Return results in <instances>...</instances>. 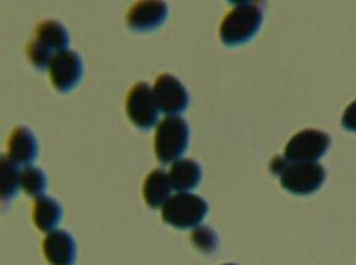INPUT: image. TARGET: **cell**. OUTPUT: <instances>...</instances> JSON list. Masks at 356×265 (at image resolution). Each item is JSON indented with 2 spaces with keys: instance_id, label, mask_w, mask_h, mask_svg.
Wrapping results in <instances>:
<instances>
[{
  "instance_id": "12",
  "label": "cell",
  "mask_w": 356,
  "mask_h": 265,
  "mask_svg": "<svg viewBox=\"0 0 356 265\" xmlns=\"http://www.w3.org/2000/svg\"><path fill=\"white\" fill-rule=\"evenodd\" d=\"M8 147L9 157L17 165L31 163L38 154L36 138L26 127H19L13 130Z\"/></svg>"
},
{
  "instance_id": "5",
  "label": "cell",
  "mask_w": 356,
  "mask_h": 265,
  "mask_svg": "<svg viewBox=\"0 0 356 265\" xmlns=\"http://www.w3.org/2000/svg\"><path fill=\"white\" fill-rule=\"evenodd\" d=\"M159 106L154 88L147 83H138L131 88L127 97V113L140 129H152L156 125Z\"/></svg>"
},
{
  "instance_id": "11",
  "label": "cell",
  "mask_w": 356,
  "mask_h": 265,
  "mask_svg": "<svg viewBox=\"0 0 356 265\" xmlns=\"http://www.w3.org/2000/svg\"><path fill=\"white\" fill-rule=\"evenodd\" d=\"M36 42L40 47L53 57L58 53L67 51L69 46V33L67 29L56 20H46L40 22L35 30Z\"/></svg>"
},
{
  "instance_id": "19",
  "label": "cell",
  "mask_w": 356,
  "mask_h": 265,
  "mask_svg": "<svg viewBox=\"0 0 356 265\" xmlns=\"http://www.w3.org/2000/svg\"><path fill=\"white\" fill-rule=\"evenodd\" d=\"M26 53L32 65H35L40 70H46V69L49 68L53 58H54L52 54H49V53L40 47L33 40L27 45Z\"/></svg>"
},
{
  "instance_id": "1",
  "label": "cell",
  "mask_w": 356,
  "mask_h": 265,
  "mask_svg": "<svg viewBox=\"0 0 356 265\" xmlns=\"http://www.w3.org/2000/svg\"><path fill=\"white\" fill-rule=\"evenodd\" d=\"M263 10L258 3H240L225 16L220 26L221 41L226 46L246 43L262 25Z\"/></svg>"
},
{
  "instance_id": "9",
  "label": "cell",
  "mask_w": 356,
  "mask_h": 265,
  "mask_svg": "<svg viewBox=\"0 0 356 265\" xmlns=\"http://www.w3.org/2000/svg\"><path fill=\"white\" fill-rule=\"evenodd\" d=\"M168 15V8L163 1H140L131 6L127 25L134 31H152L163 25Z\"/></svg>"
},
{
  "instance_id": "15",
  "label": "cell",
  "mask_w": 356,
  "mask_h": 265,
  "mask_svg": "<svg viewBox=\"0 0 356 265\" xmlns=\"http://www.w3.org/2000/svg\"><path fill=\"white\" fill-rule=\"evenodd\" d=\"M63 216V211L57 200L52 198H36L33 207V221L37 227L43 232H52Z\"/></svg>"
},
{
  "instance_id": "14",
  "label": "cell",
  "mask_w": 356,
  "mask_h": 265,
  "mask_svg": "<svg viewBox=\"0 0 356 265\" xmlns=\"http://www.w3.org/2000/svg\"><path fill=\"white\" fill-rule=\"evenodd\" d=\"M168 176L172 183L173 189L179 193H184L192 191L200 184L202 168L193 160L182 159L173 163Z\"/></svg>"
},
{
  "instance_id": "17",
  "label": "cell",
  "mask_w": 356,
  "mask_h": 265,
  "mask_svg": "<svg viewBox=\"0 0 356 265\" xmlns=\"http://www.w3.org/2000/svg\"><path fill=\"white\" fill-rule=\"evenodd\" d=\"M20 186L31 197H42L47 188L46 175L38 167L27 166L20 171Z\"/></svg>"
},
{
  "instance_id": "8",
  "label": "cell",
  "mask_w": 356,
  "mask_h": 265,
  "mask_svg": "<svg viewBox=\"0 0 356 265\" xmlns=\"http://www.w3.org/2000/svg\"><path fill=\"white\" fill-rule=\"evenodd\" d=\"M83 69V61L78 53L69 49L58 53L49 67L53 85L60 93H68L78 85Z\"/></svg>"
},
{
  "instance_id": "10",
  "label": "cell",
  "mask_w": 356,
  "mask_h": 265,
  "mask_svg": "<svg viewBox=\"0 0 356 265\" xmlns=\"http://www.w3.org/2000/svg\"><path fill=\"white\" fill-rule=\"evenodd\" d=\"M43 252L51 265H74L76 245L68 232L54 230L43 241Z\"/></svg>"
},
{
  "instance_id": "16",
  "label": "cell",
  "mask_w": 356,
  "mask_h": 265,
  "mask_svg": "<svg viewBox=\"0 0 356 265\" xmlns=\"http://www.w3.org/2000/svg\"><path fill=\"white\" fill-rule=\"evenodd\" d=\"M16 165L10 157H1V198L4 202H9L19 192L20 171Z\"/></svg>"
},
{
  "instance_id": "4",
  "label": "cell",
  "mask_w": 356,
  "mask_h": 265,
  "mask_svg": "<svg viewBox=\"0 0 356 265\" xmlns=\"http://www.w3.org/2000/svg\"><path fill=\"white\" fill-rule=\"evenodd\" d=\"M280 182L286 191L296 195H309L325 183V168L317 162H290L286 160L279 173Z\"/></svg>"
},
{
  "instance_id": "2",
  "label": "cell",
  "mask_w": 356,
  "mask_h": 265,
  "mask_svg": "<svg viewBox=\"0 0 356 265\" xmlns=\"http://www.w3.org/2000/svg\"><path fill=\"white\" fill-rule=\"evenodd\" d=\"M188 123L178 115L165 117L157 125L155 151L157 159L163 163L176 161L188 147Z\"/></svg>"
},
{
  "instance_id": "3",
  "label": "cell",
  "mask_w": 356,
  "mask_h": 265,
  "mask_svg": "<svg viewBox=\"0 0 356 265\" xmlns=\"http://www.w3.org/2000/svg\"><path fill=\"white\" fill-rule=\"evenodd\" d=\"M208 209L207 202L198 195L178 193L163 205V218L166 224L176 229H193L202 223Z\"/></svg>"
},
{
  "instance_id": "18",
  "label": "cell",
  "mask_w": 356,
  "mask_h": 265,
  "mask_svg": "<svg viewBox=\"0 0 356 265\" xmlns=\"http://www.w3.org/2000/svg\"><path fill=\"white\" fill-rule=\"evenodd\" d=\"M191 239L194 246L205 255L214 253L219 246L218 234L214 230L210 229L209 226H205V225L195 227L191 234Z\"/></svg>"
},
{
  "instance_id": "13",
  "label": "cell",
  "mask_w": 356,
  "mask_h": 265,
  "mask_svg": "<svg viewBox=\"0 0 356 265\" xmlns=\"http://www.w3.org/2000/svg\"><path fill=\"white\" fill-rule=\"evenodd\" d=\"M172 183L166 172L163 170H155L147 176L144 183V198L150 208H160L168 202Z\"/></svg>"
},
{
  "instance_id": "20",
  "label": "cell",
  "mask_w": 356,
  "mask_h": 265,
  "mask_svg": "<svg viewBox=\"0 0 356 265\" xmlns=\"http://www.w3.org/2000/svg\"><path fill=\"white\" fill-rule=\"evenodd\" d=\"M341 125L346 129L356 131V99L346 109L341 118Z\"/></svg>"
},
{
  "instance_id": "6",
  "label": "cell",
  "mask_w": 356,
  "mask_h": 265,
  "mask_svg": "<svg viewBox=\"0 0 356 265\" xmlns=\"http://www.w3.org/2000/svg\"><path fill=\"white\" fill-rule=\"evenodd\" d=\"M330 138L325 131L306 129L293 136L285 149V159L290 162H316L325 156Z\"/></svg>"
},
{
  "instance_id": "21",
  "label": "cell",
  "mask_w": 356,
  "mask_h": 265,
  "mask_svg": "<svg viewBox=\"0 0 356 265\" xmlns=\"http://www.w3.org/2000/svg\"><path fill=\"white\" fill-rule=\"evenodd\" d=\"M224 265H236V264H224Z\"/></svg>"
},
{
  "instance_id": "7",
  "label": "cell",
  "mask_w": 356,
  "mask_h": 265,
  "mask_svg": "<svg viewBox=\"0 0 356 265\" xmlns=\"http://www.w3.org/2000/svg\"><path fill=\"white\" fill-rule=\"evenodd\" d=\"M154 95L159 109L166 115H177L188 107L189 95L184 83L170 74H163L156 79Z\"/></svg>"
}]
</instances>
